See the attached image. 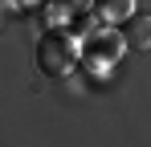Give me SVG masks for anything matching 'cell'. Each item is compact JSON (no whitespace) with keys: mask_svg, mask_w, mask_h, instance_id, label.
Masks as SVG:
<instances>
[{"mask_svg":"<svg viewBox=\"0 0 151 147\" xmlns=\"http://www.w3.org/2000/svg\"><path fill=\"white\" fill-rule=\"evenodd\" d=\"M78 57H82V41H78L74 33H65V29H49L37 49H33V61H37V70L45 74V78H65V74H74Z\"/></svg>","mask_w":151,"mask_h":147,"instance_id":"1","label":"cell"},{"mask_svg":"<svg viewBox=\"0 0 151 147\" xmlns=\"http://www.w3.org/2000/svg\"><path fill=\"white\" fill-rule=\"evenodd\" d=\"M90 41H94V45L86 49V66L94 74H102L106 66H114L119 53L127 49V37H119V33H90Z\"/></svg>","mask_w":151,"mask_h":147,"instance_id":"2","label":"cell"},{"mask_svg":"<svg viewBox=\"0 0 151 147\" xmlns=\"http://www.w3.org/2000/svg\"><path fill=\"white\" fill-rule=\"evenodd\" d=\"M123 37H127V45H131V49L147 53V49H151V12H131Z\"/></svg>","mask_w":151,"mask_h":147,"instance_id":"3","label":"cell"},{"mask_svg":"<svg viewBox=\"0 0 151 147\" xmlns=\"http://www.w3.org/2000/svg\"><path fill=\"white\" fill-rule=\"evenodd\" d=\"M135 8H139L135 0H94V12H98V21H106V24L127 21V17H131Z\"/></svg>","mask_w":151,"mask_h":147,"instance_id":"4","label":"cell"},{"mask_svg":"<svg viewBox=\"0 0 151 147\" xmlns=\"http://www.w3.org/2000/svg\"><path fill=\"white\" fill-rule=\"evenodd\" d=\"M61 4H65L70 12H90V8H94V0H61Z\"/></svg>","mask_w":151,"mask_h":147,"instance_id":"5","label":"cell"},{"mask_svg":"<svg viewBox=\"0 0 151 147\" xmlns=\"http://www.w3.org/2000/svg\"><path fill=\"white\" fill-rule=\"evenodd\" d=\"M25 4H29V0H25Z\"/></svg>","mask_w":151,"mask_h":147,"instance_id":"6","label":"cell"}]
</instances>
